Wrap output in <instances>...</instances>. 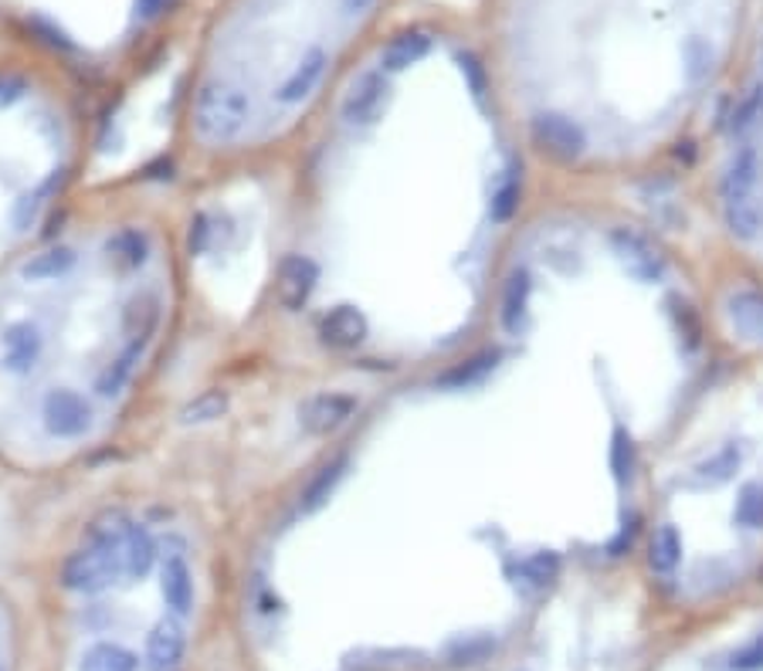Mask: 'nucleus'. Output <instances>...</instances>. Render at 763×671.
<instances>
[{"instance_id": "nucleus-1", "label": "nucleus", "mask_w": 763, "mask_h": 671, "mask_svg": "<svg viewBox=\"0 0 763 671\" xmlns=\"http://www.w3.org/2000/svg\"><path fill=\"white\" fill-rule=\"evenodd\" d=\"M18 264L34 312L0 326V373L28 387L31 444L58 472L106 448L160 370L177 319L170 231L96 211Z\"/></svg>"}, {"instance_id": "nucleus-2", "label": "nucleus", "mask_w": 763, "mask_h": 671, "mask_svg": "<svg viewBox=\"0 0 763 671\" xmlns=\"http://www.w3.org/2000/svg\"><path fill=\"white\" fill-rule=\"evenodd\" d=\"M493 96L536 147L574 153L604 126L688 116L740 64L753 0H482Z\"/></svg>"}, {"instance_id": "nucleus-3", "label": "nucleus", "mask_w": 763, "mask_h": 671, "mask_svg": "<svg viewBox=\"0 0 763 671\" xmlns=\"http://www.w3.org/2000/svg\"><path fill=\"white\" fill-rule=\"evenodd\" d=\"M404 0H215L190 48L177 143L207 170L268 160L323 122Z\"/></svg>"}, {"instance_id": "nucleus-4", "label": "nucleus", "mask_w": 763, "mask_h": 671, "mask_svg": "<svg viewBox=\"0 0 763 671\" xmlns=\"http://www.w3.org/2000/svg\"><path fill=\"white\" fill-rule=\"evenodd\" d=\"M147 658L153 668H174L184 658V631L174 621H160L147 638Z\"/></svg>"}, {"instance_id": "nucleus-5", "label": "nucleus", "mask_w": 763, "mask_h": 671, "mask_svg": "<svg viewBox=\"0 0 763 671\" xmlns=\"http://www.w3.org/2000/svg\"><path fill=\"white\" fill-rule=\"evenodd\" d=\"M136 654L126 651L122 644H96L86 651L79 671H136Z\"/></svg>"}, {"instance_id": "nucleus-6", "label": "nucleus", "mask_w": 763, "mask_h": 671, "mask_svg": "<svg viewBox=\"0 0 763 671\" xmlns=\"http://www.w3.org/2000/svg\"><path fill=\"white\" fill-rule=\"evenodd\" d=\"M730 668L733 671H760L763 668V634L753 638L750 644H743L740 651L730 654Z\"/></svg>"}]
</instances>
